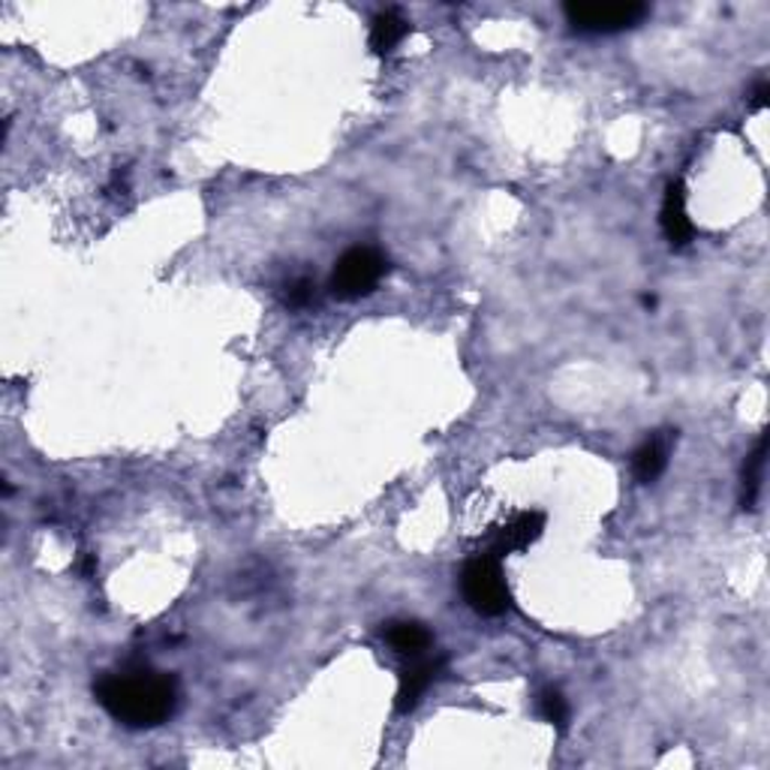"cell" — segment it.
<instances>
[{
  "instance_id": "6da1fadb",
  "label": "cell",
  "mask_w": 770,
  "mask_h": 770,
  "mask_svg": "<svg viewBox=\"0 0 770 770\" xmlns=\"http://www.w3.org/2000/svg\"><path fill=\"white\" fill-rule=\"evenodd\" d=\"M94 695L99 707L127 728L164 726L178 707V684L172 674L145 665L103 674L94 684Z\"/></svg>"
},
{
  "instance_id": "7a4b0ae2",
  "label": "cell",
  "mask_w": 770,
  "mask_h": 770,
  "mask_svg": "<svg viewBox=\"0 0 770 770\" xmlns=\"http://www.w3.org/2000/svg\"><path fill=\"white\" fill-rule=\"evenodd\" d=\"M461 593L467 599V605L482 618H499L511 608L509 584L503 578L499 560L488 551L467 560L464 572H461Z\"/></svg>"
},
{
  "instance_id": "3957f363",
  "label": "cell",
  "mask_w": 770,
  "mask_h": 770,
  "mask_svg": "<svg viewBox=\"0 0 770 770\" xmlns=\"http://www.w3.org/2000/svg\"><path fill=\"white\" fill-rule=\"evenodd\" d=\"M389 272V260L373 247H352L335 262L328 289L340 302H356L370 295Z\"/></svg>"
},
{
  "instance_id": "277c9868",
  "label": "cell",
  "mask_w": 770,
  "mask_h": 770,
  "mask_svg": "<svg viewBox=\"0 0 770 770\" xmlns=\"http://www.w3.org/2000/svg\"><path fill=\"white\" fill-rule=\"evenodd\" d=\"M566 22L581 33H620L647 19V3L618 0V3H566Z\"/></svg>"
},
{
  "instance_id": "5b68a950",
  "label": "cell",
  "mask_w": 770,
  "mask_h": 770,
  "mask_svg": "<svg viewBox=\"0 0 770 770\" xmlns=\"http://www.w3.org/2000/svg\"><path fill=\"white\" fill-rule=\"evenodd\" d=\"M445 672V656H413V662L401 668V677H398V695H394V710L398 714H413L415 707L422 705L424 693L443 677Z\"/></svg>"
},
{
  "instance_id": "8992f818",
  "label": "cell",
  "mask_w": 770,
  "mask_h": 770,
  "mask_svg": "<svg viewBox=\"0 0 770 770\" xmlns=\"http://www.w3.org/2000/svg\"><path fill=\"white\" fill-rule=\"evenodd\" d=\"M545 530V515L542 511H521L515 515L511 521H506L494 536H491L488 553H494L497 560L509 557V553L527 551Z\"/></svg>"
},
{
  "instance_id": "52a82bcc",
  "label": "cell",
  "mask_w": 770,
  "mask_h": 770,
  "mask_svg": "<svg viewBox=\"0 0 770 770\" xmlns=\"http://www.w3.org/2000/svg\"><path fill=\"white\" fill-rule=\"evenodd\" d=\"M660 226L665 232V239L672 241V247H686L693 241L695 229L693 220L686 214V187L684 181H672L665 187V199H662Z\"/></svg>"
},
{
  "instance_id": "ba28073f",
  "label": "cell",
  "mask_w": 770,
  "mask_h": 770,
  "mask_svg": "<svg viewBox=\"0 0 770 770\" xmlns=\"http://www.w3.org/2000/svg\"><path fill=\"white\" fill-rule=\"evenodd\" d=\"M668 452H672V436H647V440L635 449V455H632V473H635V478L644 482V485L656 482V478L665 473V467H668Z\"/></svg>"
},
{
  "instance_id": "9c48e42d",
  "label": "cell",
  "mask_w": 770,
  "mask_h": 770,
  "mask_svg": "<svg viewBox=\"0 0 770 770\" xmlns=\"http://www.w3.org/2000/svg\"><path fill=\"white\" fill-rule=\"evenodd\" d=\"M382 639H386L391 651L401 653V656H419V653L431 647L434 635L419 620H391L382 630Z\"/></svg>"
},
{
  "instance_id": "30bf717a",
  "label": "cell",
  "mask_w": 770,
  "mask_h": 770,
  "mask_svg": "<svg viewBox=\"0 0 770 770\" xmlns=\"http://www.w3.org/2000/svg\"><path fill=\"white\" fill-rule=\"evenodd\" d=\"M407 33H410V22L403 19L401 12H377V19L370 22V49H373V55H391L407 40Z\"/></svg>"
},
{
  "instance_id": "8fae6325",
  "label": "cell",
  "mask_w": 770,
  "mask_h": 770,
  "mask_svg": "<svg viewBox=\"0 0 770 770\" xmlns=\"http://www.w3.org/2000/svg\"><path fill=\"white\" fill-rule=\"evenodd\" d=\"M764 467H768V434L759 436L756 449L747 455V464H743V509H756L761 494V482H764Z\"/></svg>"
},
{
  "instance_id": "7c38bea8",
  "label": "cell",
  "mask_w": 770,
  "mask_h": 770,
  "mask_svg": "<svg viewBox=\"0 0 770 770\" xmlns=\"http://www.w3.org/2000/svg\"><path fill=\"white\" fill-rule=\"evenodd\" d=\"M536 710H539V716L553 728H566V722H569V702H566L560 689H545V693H539Z\"/></svg>"
},
{
  "instance_id": "4fadbf2b",
  "label": "cell",
  "mask_w": 770,
  "mask_h": 770,
  "mask_svg": "<svg viewBox=\"0 0 770 770\" xmlns=\"http://www.w3.org/2000/svg\"><path fill=\"white\" fill-rule=\"evenodd\" d=\"M314 298L316 286L310 277H298V281H293L286 286V304H289V307H307V304H314Z\"/></svg>"
},
{
  "instance_id": "5bb4252c",
  "label": "cell",
  "mask_w": 770,
  "mask_h": 770,
  "mask_svg": "<svg viewBox=\"0 0 770 770\" xmlns=\"http://www.w3.org/2000/svg\"><path fill=\"white\" fill-rule=\"evenodd\" d=\"M768 97H770L768 82H759L756 94H752V109H764V106H768Z\"/></svg>"
}]
</instances>
